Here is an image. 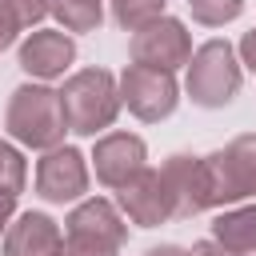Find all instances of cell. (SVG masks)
Segmentation results:
<instances>
[{
	"mask_svg": "<svg viewBox=\"0 0 256 256\" xmlns=\"http://www.w3.org/2000/svg\"><path fill=\"white\" fill-rule=\"evenodd\" d=\"M120 104L144 120V124H160L176 112L180 104V84L176 72L164 68H148V64H128L120 72Z\"/></svg>",
	"mask_w": 256,
	"mask_h": 256,
	"instance_id": "6",
	"label": "cell"
},
{
	"mask_svg": "<svg viewBox=\"0 0 256 256\" xmlns=\"http://www.w3.org/2000/svg\"><path fill=\"white\" fill-rule=\"evenodd\" d=\"M160 172L176 196V216L180 220H192L200 212H212V188H208V168H204V156H192V152H172L160 160Z\"/></svg>",
	"mask_w": 256,
	"mask_h": 256,
	"instance_id": "11",
	"label": "cell"
},
{
	"mask_svg": "<svg viewBox=\"0 0 256 256\" xmlns=\"http://www.w3.org/2000/svg\"><path fill=\"white\" fill-rule=\"evenodd\" d=\"M8 8V16L20 24V32H32L48 20V0H0Z\"/></svg>",
	"mask_w": 256,
	"mask_h": 256,
	"instance_id": "19",
	"label": "cell"
},
{
	"mask_svg": "<svg viewBox=\"0 0 256 256\" xmlns=\"http://www.w3.org/2000/svg\"><path fill=\"white\" fill-rule=\"evenodd\" d=\"M28 184V160L16 140H0V196H20Z\"/></svg>",
	"mask_w": 256,
	"mask_h": 256,
	"instance_id": "17",
	"label": "cell"
},
{
	"mask_svg": "<svg viewBox=\"0 0 256 256\" xmlns=\"http://www.w3.org/2000/svg\"><path fill=\"white\" fill-rule=\"evenodd\" d=\"M0 256H64V232L48 212H16L0 236Z\"/></svg>",
	"mask_w": 256,
	"mask_h": 256,
	"instance_id": "12",
	"label": "cell"
},
{
	"mask_svg": "<svg viewBox=\"0 0 256 256\" xmlns=\"http://www.w3.org/2000/svg\"><path fill=\"white\" fill-rule=\"evenodd\" d=\"M64 256H120V244L92 236H64Z\"/></svg>",
	"mask_w": 256,
	"mask_h": 256,
	"instance_id": "20",
	"label": "cell"
},
{
	"mask_svg": "<svg viewBox=\"0 0 256 256\" xmlns=\"http://www.w3.org/2000/svg\"><path fill=\"white\" fill-rule=\"evenodd\" d=\"M32 184L44 204H76L92 188V164L80 148L56 144V148L40 152V160L32 168Z\"/></svg>",
	"mask_w": 256,
	"mask_h": 256,
	"instance_id": "5",
	"label": "cell"
},
{
	"mask_svg": "<svg viewBox=\"0 0 256 256\" xmlns=\"http://www.w3.org/2000/svg\"><path fill=\"white\" fill-rule=\"evenodd\" d=\"M192 256H236V252H228L224 244H216V240L208 236V240H196V244H192Z\"/></svg>",
	"mask_w": 256,
	"mask_h": 256,
	"instance_id": "23",
	"label": "cell"
},
{
	"mask_svg": "<svg viewBox=\"0 0 256 256\" xmlns=\"http://www.w3.org/2000/svg\"><path fill=\"white\" fill-rule=\"evenodd\" d=\"M208 236L216 244H224L228 252H236V256H252L256 252V200L216 208V216L208 224Z\"/></svg>",
	"mask_w": 256,
	"mask_h": 256,
	"instance_id": "14",
	"label": "cell"
},
{
	"mask_svg": "<svg viewBox=\"0 0 256 256\" xmlns=\"http://www.w3.org/2000/svg\"><path fill=\"white\" fill-rule=\"evenodd\" d=\"M240 84H244V64L228 40L212 36V40L196 44L192 60L184 64V92L196 108H208V112L228 108L236 100Z\"/></svg>",
	"mask_w": 256,
	"mask_h": 256,
	"instance_id": "3",
	"label": "cell"
},
{
	"mask_svg": "<svg viewBox=\"0 0 256 256\" xmlns=\"http://www.w3.org/2000/svg\"><path fill=\"white\" fill-rule=\"evenodd\" d=\"M64 236H92V240H108V244H120L128 240V220L124 212L116 208V200H104V196H84L72 204V212L64 216Z\"/></svg>",
	"mask_w": 256,
	"mask_h": 256,
	"instance_id": "13",
	"label": "cell"
},
{
	"mask_svg": "<svg viewBox=\"0 0 256 256\" xmlns=\"http://www.w3.org/2000/svg\"><path fill=\"white\" fill-rule=\"evenodd\" d=\"M88 164L96 172V184L108 188V192H116L136 172L148 168V144L136 132H104V136H96Z\"/></svg>",
	"mask_w": 256,
	"mask_h": 256,
	"instance_id": "10",
	"label": "cell"
},
{
	"mask_svg": "<svg viewBox=\"0 0 256 256\" xmlns=\"http://www.w3.org/2000/svg\"><path fill=\"white\" fill-rule=\"evenodd\" d=\"M60 104L68 116V132L76 136H104L120 116V76L108 68H76L60 84Z\"/></svg>",
	"mask_w": 256,
	"mask_h": 256,
	"instance_id": "2",
	"label": "cell"
},
{
	"mask_svg": "<svg viewBox=\"0 0 256 256\" xmlns=\"http://www.w3.org/2000/svg\"><path fill=\"white\" fill-rule=\"evenodd\" d=\"M16 40H20V24H16V20L8 16V8L0 4V52H4V48H12Z\"/></svg>",
	"mask_w": 256,
	"mask_h": 256,
	"instance_id": "21",
	"label": "cell"
},
{
	"mask_svg": "<svg viewBox=\"0 0 256 256\" xmlns=\"http://www.w3.org/2000/svg\"><path fill=\"white\" fill-rule=\"evenodd\" d=\"M116 208L136 228H160L168 220H180L176 216V196H172L164 172L152 168V164L144 172H136L124 188H116Z\"/></svg>",
	"mask_w": 256,
	"mask_h": 256,
	"instance_id": "8",
	"label": "cell"
},
{
	"mask_svg": "<svg viewBox=\"0 0 256 256\" xmlns=\"http://www.w3.org/2000/svg\"><path fill=\"white\" fill-rule=\"evenodd\" d=\"M252 256H256V252H252Z\"/></svg>",
	"mask_w": 256,
	"mask_h": 256,
	"instance_id": "26",
	"label": "cell"
},
{
	"mask_svg": "<svg viewBox=\"0 0 256 256\" xmlns=\"http://www.w3.org/2000/svg\"><path fill=\"white\" fill-rule=\"evenodd\" d=\"M204 168L212 188V212L240 200H256V132H240L224 148L208 152Z\"/></svg>",
	"mask_w": 256,
	"mask_h": 256,
	"instance_id": "4",
	"label": "cell"
},
{
	"mask_svg": "<svg viewBox=\"0 0 256 256\" xmlns=\"http://www.w3.org/2000/svg\"><path fill=\"white\" fill-rule=\"evenodd\" d=\"M140 256H192V248H180V244H152V248H144Z\"/></svg>",
	"mask_w": 256,
	"mask_h": 256,
	"instance_id": "24",
	"label": "cell"
},
{
	"mask_svg": "<svg viewBox=\"0 0 256 256\" xmlns=\"http://www.w3.org/2000/svg\"><path fill=\"white\" fill-rule=\"evenodd\" d=\"M236 56H240V64H244L248 72H256V28L240 36V44H236Z\"/></svg>",
	"mask_w": 256,
	"mask_h": 256,
	"instance_id": "22",
	"label": "cell"
},
{
	"mask_svg": "<svg viewBox=\"0 0 256 256\" xmlns=\"http://www.w3.org/2000/svg\"><path fill=\"white\" fill-rule=\"evenodd\" d=\"M164 8H168V0H108V12L124 32H136L152 20H160Z\"/></svg>",
	"mask_w": 256,
	"mask_h": 256,
	"instance_id": "16",
	"label": "cell"
},
{
	"mask_svg": "<svg viewBox=\"0 0 256 256\" xmlns=\"http://www.w3.org/2000/svg\"><path fill=\"white\" fill-rule=\"evenodd\" d=\"M188 12L200 28H224V24L240 20L244 0H188Z\"/></svg>",
	"mask_w": 256,
	"mask_h": 256,
	"instance_id": "18",
	"label": "cell"
},
{
	"mask_svg": "<svg viewBox=\"0 0 256 256\" xmlns=\"http://www.w3.org/2000/svg\"><path fill=\"white\" fill-rule=\"evenodd\" d=\"M48 16L64 32H96L104 24V0H48Z\"/></svg>",
	"mask_w": 256,
	"mask_h": 256,
	"instance_id": "15",
	"label": "cell"
},
{
	"mask_svg": "<svg viewBox=\"0 0 256 256\" xmlns=\"http://www.w3.org/2000/svg\"><path fill=\"white\" fill-rule=\"evenodd\" d=\"M16 64L32 80H44V84L64 80L76 64V40L64 28H32L16 44Z\"/></svg>",
	"mask_w": 256,
	"mask_h": 256,
	"instance_id": "9",
	"label": "cell"
},
{
	"mask_svg": "<svg viewBox=\"0 0 256 256\" xmlns=\"http://www.w3.org/2000/svg\"><path fill=\"white\" fill-rule=\"evenodd\" d=\"M4 132H8V140H16L20 148H32V152H48V148L64 144L68 116L60 104V88H52L44 80H28V84L12 88L8 104H4Z\"/></svg>",
	"mask_w": 256,
	"mask_h": 256,
	"instance_id": "1",
	"label": "cell"
},
{
	"mask_svg": "<svg viewBox=\"0 0 256 256\" xmlns=\"http://www.w3.org/2000/svg\"><path fill=\"white\" fill-rule=\"evenodd\" d=\"M12 216H16V196H0V236L8 232Z\"/></svg>",
	"mask_w": 256,
	"mask_h": 256,
	"instance_id": "25",
	"label": "cell"
},
{
	"mask_svg": "<svg viewBox=\"0 0 256 256\" xmlns=\"http://www.w3.org/2000/svg\"><path fill=\"white\" fill-rule=\"evenodd\" d=\"M192 32L184 20L176 16H160L144 28H136L128 36V60L132 64H148V68H164V72H176L192 60Z\"/></svg>",
	"mask_w": 256,
	"mask_h": 256,
	"instance_id": "7",
	"label": "cell"
}]
</instances>
